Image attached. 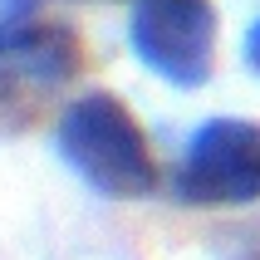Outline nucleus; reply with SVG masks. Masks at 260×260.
Returning <instances> with one entry per match:
<instances>
[{"instance_id":"obj_6","label":"nucleus","mask_w":260,"mask_h":260,"mask_svg":"<svg viewBox=\"0 0 260 260\" xmlns=\"http://www.w3.org/2000/svg\"><path fill=\"white\" fill-rule=\"evenodd\" d=\"M246 64H250V69L260 74V20H255V25L246 29Z\"/></svg>"},{"instance_id":"obj_5","label":"nucleus","mask_w":260,"mask_h":260,"mask_svg":"<svg viewBox=\"0 0 260 260\" xmlns=\"http://www.w3.org/2000/svg\"><path fill=\"white\" fill-rule=\"evenodd\" d=\"M226 260H260V221L255 226H236L226 236Z\"/></svg>"},{"instance_id":"obj_3","label":"nucleus","mask_w":260,"mask_h":260,"mask_svg":"<svg viewBox=\"0 0 260 260\" xmlns=\"http://www.w3.org/2000/svg\"><path fill=\"white\" fill-rule=\"evenodd\" d=\"M172 197L182 206H255L260 202V123L206 118L191 133L172 172Z\"/></svg>"},{"instance_id":"obj_1","label":"nucleus","mask_w":260,"mask_h":260,"mask_svg":"<svg viewBox=\"0 0 260 260\" xmlns=\"http://www.w3.org/2000/svg\"><path fill=\"white\" fill-rule=\"evenodd\" d=\"M54 152L84 187L108 202H138L157 191V162L143 138V123L118 93H79L59 113Z\"/></svg>"},{"instance_id":"obj_4","label":"nucleus","mask_w":260,"mask_h":260,"mask_svg":"<svg viewBox=\"0 0 260 260\" xmlns=\"http://www.w3.org/2000/svg\"><path fill=\"white\" fill-rule=\"evenodd\" d=\"M79 69V40L59 25H15L0 29V88L49 93Z\"/></svg>"},{"instance_id":"obj_2","label":"nucleus","mask_w":260,"mask_h":260,"mask_svg":"<svg viewBox=\"0 0 260 260\" xmlns=\"http://www.w3.org/2000/svg\"><path fill=\"white\" fill-rule=\"evenodd\" d=\"M128 44L147 74L172 88H206L216 69V5L211 0H133Z\"/></svg>"}]
</instances>
